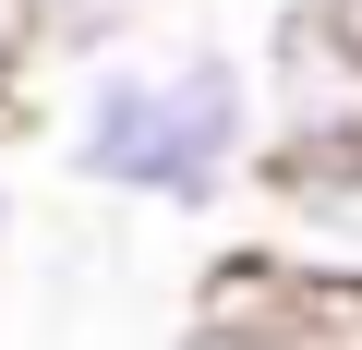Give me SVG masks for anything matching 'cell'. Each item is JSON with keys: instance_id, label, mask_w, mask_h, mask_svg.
<instances>
[{"instance_id": "277c9868", "label": "cell", "mask_w": 362, "mask_h": 350, "mask_svg": "<svg viewBox=\"0 0 362 350\" xmlns=\"http://www.w3.org/2000/svg\"><path fill=\"white\" fill-rule=\"evenodd\" d=\"M145 13H157V0H37L25 85H37V73H97V61H133V49H145Z\"/></svg>"}, {"instance_id": "8992f818", "label": "cell", "mask_w": 362, "mask_h": 350, "mask_svg": "<svg viewBox=\"0 0 362 350\" xmlns=\"http://www.w3.org/2000/svg\"><path fill=\"white\" fill-rule=\"evenodd\" d=\"M181 350H278V338H254V326H218V314H194V338Z\"/></svg>"}, {"instance_id": "7a4b0ae2", "label": "cell", "mask_w": 362, "mask_h": 350, "mask_svg": "<svg viewBox=\"0 0 362 350\" xmlns=\"http://www.w3.org/2000/svg\"><path fill=\"white\" fill-rule=\"evenodd\" d=\"M254 97H266V157L362 145V0H290L266 25Z\"/></svg>"}, {"instance_id": "52a82bcc", "label": "cell", "mask_w": 362, "mask_h": 350, "mask_svg": "<svg viewBox=\"0 0 362 350\" xmlns=\"http://www.w3.org/2000/svg\"><path fill=\"white\" fill-rule=\"evenodd\" d=\"M0 254H13V182H0Z\"/></svg>"}, {"instance_id": "5b68a950", "label": "cell", "mask_w": 362, "mask_h": 350, "mask_svg": "<svg viewBox=\"0 0 362 350\" xmlns=\"http://www.w3.org/2000/svg\"><path fill=\"white\" fill-rule=\"evenodd\" d=\"M25 49H37V0H0V73H25Z\"/></svg>"}, {"instance_id": "6da1fadb", "label": "cell", "mask_w": 362, "mask_h": 350, "mask_svg": "<svg viewBox=\"0 0 362 350\" xmlns=\"http://www.w3.org/2000/svg\"><path fill=\"white\" fill-rule=\"evenodd\" d=\"M61 169L85 194L157 206V218H230L266 169V97L254 61L194 37L169 61H97L73 73V121H61Z\"/></svg>"}, {"instance_id": "3957f363", "label": "cell", "mask_w": 362, "mask_h": 350, "mask_svg": "<svg viewBox=\"0 0 362 350\" xmlns=\"http://www.w3.org/2000/svg\"><path fill=\"white\" fill-rule=\"evenodd\" d=\"M242 218H254L242 254H266V266H314V278H362V145L266 157Z\"/></svg>"}]
</instances>
